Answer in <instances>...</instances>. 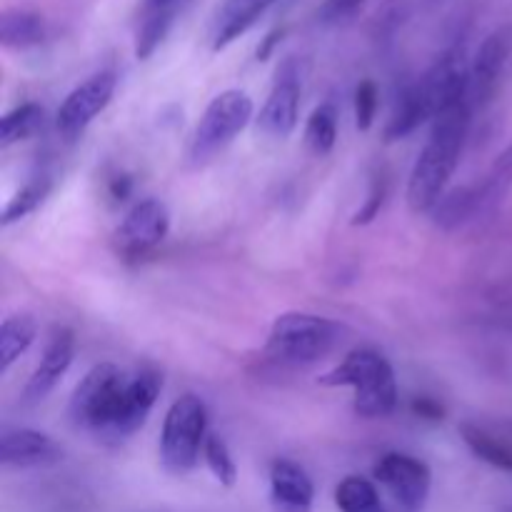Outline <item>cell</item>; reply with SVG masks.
<instances>
[{"label": "cell", "mask_w": 512, "mask_h": 512, "mask_svg": "<svg viewBox=\"0 0 512 512\" xmlns=\"http://www.w3.org/2000/svg\"><path fill=\"white\" fill-rule=\"evenodd\" d=\"M75 358V335L70 328H58L50 335L48 345L43 350L38 368L28 378L23 388V405H38L53 393Z\"/></svg>", "instance_id": "obj_12"}, {"label": "cell", "mask_w": 512, "mask_h": 512, "mask_svg": "<svg viewBox=\"0 0 512 512\" xmlns=\"http://www.w3.org/2000/svg\"><path fill=\"white\" fill-rule=\"evenodd\" d=\"M435 118V103L430 90L425 88L423 78L418 83H410L408 88L400 93L398 103H395L393 115H390L388 125H385V140L395 143V140H403L408 135H413L425 120Z\"/></svg>", "instance_id": "obj_17"}, {"label": "cell", "mask_w": 512, "mask_h": 512, "mask_svg": "<svg viewBox=\"0 0 512 512\" xmlns=\"http://www.w3.org/2000/svg\"><path fill=\"white\" fill-rule=\"evenodd\" d=\"M130 193H133V180H130L128 175L113 178V183H110V195H113V200L123 203V200H128Z\"/></svg>", "instance_id": "obj_33"}, {"label": "cell", "mask_w": 512, "mask_h": 512, "mask_svg": "<svg viewBox=\"0 0 512 512\" xmlns=\"http://www.w3.org/2000/svg\"><path fill=\"white\" fill-rule=\"evenodd\" d=\"M185 0H145L143 10H163V8H183Z\"/></svg>", "instance_id": "obj_35"}, {"label": "cell", "mask_w": 512, "mask_h": 512, "mask_svg": "<svg viewBox=\"0 0 512 512\" xmlns=\"http://www.w3.org/2000/svg\"><path fill=\"white\" fill-rule=\"evenodd\" d=\"M40 120H43V108L38 103H23L13 108L0 120V145L8 148V145L20 143L28 135H33L38 130Z\"/></svg>", "instance_id": "obj_26"}, {"label": "cell", "mask_w": 512, "mask_h": 512, "mask_svg": "<svg viewBox=\"0 0 512 512\" xmlns=\"http://www.w3.org/2000/svg\"><path fill=\"white\" fill-rule=\"evenodd\" d=\"M378 85L373 80H360L355 88V125L358 130H370L375 123V113H378Z\"/></svg>", "instance_id": "obj_29"}, {"label": "cell", "mask_w": 512, "mask_h": 512, "mask_svg": "<svg viewBox=\"0 0 512 512\" xmlns=\"http://www.w3.org/2000/svg\"><path fill=\"white\" fill-rule=\"evenodd\" d=\"M208 438V410L198 395L188 393L168 408L160 433V460L173 475H185L198 465Z\"/></svg>", "instance_id": "obj_5"}, {"label": "cell", "mask_w": 512, "mask_h": 512, "mask_svg": "<svg viewBox=\"0 0 512 512\" xmlns=\"http://www.w3.org/2000/svg\"><path fill=\"white\" fill-rule=\"evenodd\" d=\"M253 118V100L243 90H223L215 95L205 108L203 118L198 120L190 138V160L203 165L223 153L235 138L245 130Z\"/></svg>", "instance_id": "obj_6"}, {"label": "cell", "mask_w": 512, "mask_h": 512, "mask_svg": "<svg viewBox=\"0 0 512 512\" xmlns=\"http://www.w3.org/2000/svg\"><path fill=\"white\" fill-rule=\"evenodd\" d=\"M48 38V23L40 13L10 8L0 15V43L10 50L38 48Z\"/></svg>", "instance_id": "obj_18"}, {"label": "cell", "mask_w": 512, "mask_h": 512, "mask_svg": "<svg viewBox=\"0 0 512 512\" xmlns=\"http://www.w3.org/2000/svg\"><path fill=\"white\" fill-rule=\"evenodd\" d=\"M328 388H353L360 418H385L398 408V383L388 358L373 348H358L320 378Z\"/></svg>", "instance_id": "obj_2"}, {"label": "cell", "mask_w": 512, "mask_h": 512, "mask_svg": "<svg viewBox=\"0 0 512 512\" xmlns=\"http://www.w3.org/2000/svg\"><path fill=\"white\" fill-rule=\"evenodd\" d=\"M340 328L335 320L313 313H283L270 328L265 355L280 365H310L333 353L340 343Z\"/></svg>", "instance_id": "obj_3"}, {"label": "cell", "mask_w": 512, "mask_h": 512, "mask_svg": "<svg viewBox=\"0 0 512 512\" xmlns=\"http://www.w3.org/2000/svg\"><path fill=\"white\" fill-rule=\"evenodd\" d=\"M375 480L403 505L405 510L415 512L425 505L430 495L433 475L423 460L405 453H385L375 463Z\"/></svg>", "instance_id": "obj_10"}, {"label": "cell", "mask_w": 512, "mask_h": 512, "mask_svg": "<svg viewBox=\"0 0 512 512\" xmlns=\"http://www.w3.org/2000/svg\"><path fill=\"white\" fill-rule=\"evenodd\" d=\"M48 193H50L48 178L30 180V183L25 185V188H20L18 193L10 198V203L5 205L3 220H0V223H3V228H8V225L18 223V220H23L25 215L33 213V210L38 208L45 198H48Z\"/></svg>", "instance_id": "obj_27"}, {"label": "cell", "mask_w": 512, "mask_h": 512, "mask_svg": "<svg viewBox=\"0 0 512 512\" xmlns=\"http://www.w3.org/2000/svg\"><path fill=\"white\" fill-rule=\"evenodd\" d=\"M460 438L465 440V445H468L475 458L493 465V468L505 470V473H512V445L503 443V440H498L488 430L473 423L460 425Z\"/></svg>", "instance_id": "obj_21"}, {"label": "cell", "mask_w": 512, "mask_h": 512, "mask_svg": "<svg viewBox=\"0 0 512 512\" xmlns=\"http://www.w3.org/2000/svg\"><path fill=\"white\" fill-rule=\"evenodd\" d=\"M510 188H512V143L498 155V158H495V163L490 165L483 185H478L480 213H490L493 208H498V205L503 203L505 195L510 193Z\"/></svg>", "instance_id": "obj_24"}, {"label": "cell", "mask_w": 512, "mask_h": 512, "mask_svg": "<svg viewBox=\"0 0 512 512\" xmlns=\"http://www.w3.org/2000/svg\"><path fill=\"white\" fill-rule=\"evenodd\" d=\"M170 230V213L165 203L148 198L135 203L115 230V245L120 255L128 260L143 258L150 250L158 248Z\"/></svg>", "instance_id": "obj_9"}, {"label": "cell", "mask_w": 512, "mask_h": 512, "mask_svg": "<svg viewBox=\"0 0 512 512\" xmlns=\"http://www.w3.org/2000/svg\"><path fill=\"white\" fill-rule=\"evenodd\" d=\"M385 198H388V178H383V175H375L373 183H370L368 200H365L363 208L353 215V225L373 223V220L380 215V210H383Z\"/></svg>", "instance_id": "obj_30"}, {"label": "cell", "mask_w": 512, "mask_h": 512, "mask_svg": "<svg viewBox=\"0 0 512 512\" xmlns=\"http://www.w3.org/2000/svg\"><path fill=\"white\" fill-rule=\"evenodd\" d=\"M203 458L205 463H208L210 473L215 475V480H218L220 485H225V488H233L235 480H238V465H235L233 455H230L228 443H225L220 435L208 433V438H205Z\"/></svg>", "instance_id": "obj_28"}, {"label": "cell", "mask_w": 512, "mask_h": 512, "mask_svg": "<svg viewBox=\"0 0 512 512\" xmlns=\"http://www.w3.org/2000/svg\"><path fill=\"white\" fill-rule=\"evenodd\" d=\"M278 3L283 0H223L210 23V48L225 50Z\"/></svg>", "instance_id": "obj_15"}, {"label": "cell", "mask_w": 512, "mask_h": 512, "mask_svg": "<svg viewBox=\"0 0 512 512\" xmlns=\"http://www.w3.org/2000/svg\"><path fill=\"white\" fill-rule=\"evenodd\" d=\"M413 413L418 415V418L430 420V423H440V420H445V408L433 398H415Z\"/></svg>", "instance_id": "obj_32"}, {"label": "cell", "mask_w": 512, "mask_h": 512, "mask_svg": "<svg viewBox=\"0 0 512 512\" xmlns=\"http://www.w3.org/2000/svg\"><path fill=\"white\" fill-rule=\"evenodd\" d=\"M160 390H163V378H160L158 370L145 368L135 378H130L128 385H125L118 418H115L108 440H125L133 433H138L145 425V420H148Z\"/></svg>", "instance_id": "obj_13"}, {"label": "cell", "mask_w": 512, "mask_h": 512, "mask_svg": "<svg viewBox=\"0 0 512 512\" xmlns=\"http://www.w3.org/2000/svg\"><path fill=\"white\" fill-rule=\"evenodd\" d=\"M335 140H338V110L333 103L318 105L305 125V145L310 153L323 158L335 148Z\"/></svg>", "instance_id": "obj_25"}, {"label": "cell", "mask_w": 512, "mask_h": 512, "mask_svg": "<svg viewBox=\"0 0 512 512\" xmlns=\"http://www.w3.org/2000/svg\"><path fill=\"white\" fill-rule=\"evenodd\" d=\"M38 325H35L33 315L18 313L10 315L0 325V373H8L10 365L33 345Z\"/></svg>", "instance_id": "obj_20"}, {"label": "cell", "mask_w": 512, "mask_h": 512, "mask_svg": "<svg viewBox=\"0 0 512 512\" xmlns=\"http://www.w3.org/2000/svg\"><path fill=\"white\" fill-rule=\"evenodd\" d=\"M368 3L370 0H323L318 10V18L323 20L325 25L345 23V20L355 18Z\"/></svg>", "instance_id": "obj_31"}, {"label": "cell", "mask_w": 512, "mask_h": 512, "mask_svg": "<svg viewBox=\"0 0 512 512\" xmlns=\"http://www.w3.org/2000/svg\"><path fill=\"white\" fill-rule=\"evenodd\" d=\"M300 95H303V70L298 58H285L278 65L268 100L260 110L258 125L270 138H288L298 128Z\"/></svg>", "instance_id": "obj_8"}, {"label": "cell", "mask_w": 512, "mask_h": 512, "mask_svg": "<svg viewBox=\"0 0 512 512\" xmlns=\"http://www.w3.org/2000/svg\"><path fill=\"white\" fill-rule=\"evenodd\" d=\"M280 38H283V30H275V33H270L268 38H265V43L258 48V60H268Z\"/></svg>", "instance_id": "obj_34"}, {"label": "cell", "mask_w": 512, "mask_h": 512, "mask_svg": "<svg viewBox=\"0 0 512 512\" xmlns=\"http://www.w3.org/2000/svg\"><path fill=\"white\" fill-rule=\"evenodd\" d=\"M115 88H118V75L113 70H100V73L83 80L78 88L70 90L63 103H60L58 118H55V125H58V133L63 135V140H68V143L78 140L88 130V125L108 108Z\"/></svg>", "instance_id": "obj_7"}, {"label": "cell", "mask_w": 512, "mask_h": 512, "mask_svg": "<svg viewBox=\"0 0 512 512\" xmlns=\"http://www.w3.org/2000/svg\"><path fill=\"white\" fill-rule=\"evenodd\" d=\"M125 385H128V378L113 363H100L90 368L85 378L75 385L73 398H70V423L108 440L118 418Z\"/></svg>", "instance_id": "obj_4"}, {"label": "cell", "mask_w": 512, "mask_h": 512, "mask_svg": "<svg viewBox=\"0 0 512 512\" xmlns=\"http://www.w3.org/2000/svg\"><path fill=\"white\" fill-rule=\"evenodd\" d=\"M183 8H163V10H143V20H140L138 38H135V55L138 60H148L155 50L160 48V43L165 40V35L173 28L175 18Z\"/></svg>", "instance_id": "obj_22"}, {"label": "cell", "mask_w": 512, "mask_h": 512, "mask_svg": "<svg viewBox=\"0 0 512 512\" xmlns=\"http://www.w3.org/2000/svg\"><path fill=\"white\" fill-rule=\"evenodd\" d=\"M470 98L440 108L433 118L430 138L420 150L408 180V205L413 213H430L440 198L448 193V183L463 155L473 120Z\"/></svg>", "instance_id": "obj_1"}, {"label": "cell", "mask_w": 512, "mask_h": 512, "mask_svg": "<svg viewBox=\"0 0 512 512\" xmlns=\"http://www.w3.org/2000/svg\"><path fill=\"white\" fill-rule=\"evenodd\" d=\"M313 498V480L298 463L280 458L270 465V503L275 512H310Z\"/></svg>", "instance_id": "obj_16"}, {"label": "cell", "mask_w": 512, "mask_h": 512, "mask_svg": "<svg viewBox=\"0 0 512 512\" xmlns=\"http://www.w3.org/2000/svg\"><path fill=\"white\" fill-rule=\"evenodd\" d=\"M430 215H433V223L443 230H455L458 225L468 223L470 218L480 215L478 185H463V188L448 190L435 203Z\"/></svg>", "instance_id": "obj_19"}, {"label": "cell", "mask_w": 512, "mask_h": 512, "mask_svg": "<svg viewBox=\"0 0 512 512\" xmlns=\"http://www.w3.org/2000/svg\"><path fill=\"white\" fill-rule=\"evenodd\" d=\"M335 505L340 512H385L380 493L368 478L348 475L335 488Z\"/></svg>", "instance_id": "obj_23"}, {"label": "cell", "mask_w": 512, "mask_h": 512, "mask_svg": "<svg viewBox=\"0 0 512 512\" xmlns=\"http://www.w3.org/2000/svg\"><path fill=\"white\" fill-rule=\"evenodd\" d=\"M60 448L50 435L30 428H5L0 435V463L5 468H38L60 460Z\"/></svg>", "instance_id": "obj_14"}, {"label": "cell", "mask_w": 512, "mask_h": 512, "mask_svg": "<svg viewBox=\"0 0 512 512\" xmlns=\"http://www.w3.org/2000/svg\"><path fill=\"white\" fill-rule=\"evenodd\" d=\"M512 55V25H498L485 35L470 63V100L473 108H485L495 98Z\"/></svg>", "instance_id": "obj_11"}]
</instances>
